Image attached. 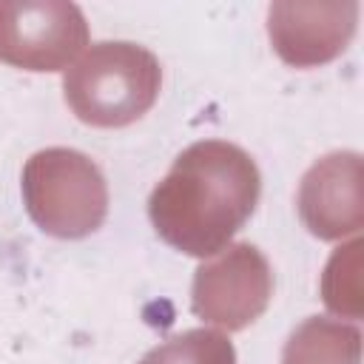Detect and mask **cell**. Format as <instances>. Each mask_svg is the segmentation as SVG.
<instances>
[{
  "label": "cell",
  "instance_id": "6da1fadb",
  "mask_svg": "<svg viewBox=\"0 0 364 364\" xmlns=\"http://www.w3.org/2000/svg\"><path fill=\"white\" fill-rule=\"evenodd\" d=\"M262 173L253 156L225 139L188 145L148 196L156 236L196 259H210L230 245L253 216Z\"/></svg>",
  "mask_w": 364,
  "mask_h": 364
},
{
  "label": "cell",
  "instance_id": "7a4b0ae2",
  "mask_svg": "<svg viewBox=\"0 0 364 364\" xmlns=\"http://www.w3.org/2000/svg\"><path fill=\"white\" fill-rule=\"evenodd\" d=\"M159 88V60L128 40L88 46L63 74L65 105L91 128H125L142 119L154 108Z\"/></svg>",
  "mask_w": 364,
  "mask_h": 364
},
{
  "label": "cell",
  "instance_id": "3957f363",
  "mask_svg": "<svg viewBox=\"0 0 364 364\" xmlns=\"http://www.w3.org/2000/svg\"><path fill=\"white\" fill-rule=\"evenodd\" d=\"M23 202L31 222L57 239L91 236L108 213L100 165L74 148H43L23 165Z\"/></svg>",
  "mask_w": 364,
  "mask_h": 364
},
{
  "label": "cell",
  "instance_id": "277c9868",
  "mask_svg": "<svg viewBox=\"0 0 364 364\" xmlns=\"http://www.w3.org/2000/svg\"><path fill=\"white\" fill-rule=\"evenodd\" d=\"M273 299V270L250 242H233L193 273L191 310L228 333L253 324Z\"/></svg>",
  "mask_w": 364,
  "mask_h": 364
},
{
  "label": "cell",
  "instance_id": "5b68a950",
  "mask_svg": "<svg viewBox=\"0 0 364 364\" xmlns=\"http://www.w3.org/2000/svg\"><path fill=\"white\" fill-rule=\"evenodd\" d=\"M88 46L80 6L65 0H0V63L23 71H63Z\"/></svg>",
  "mask_w": 364,
  "mask_h": 364
},
{
  "label": "cell",
  "instance_id": "8992f818",
  "mask_svg": "<svg viewBox=\"0 0 364 364\" xmlns=\"http://www.w3.org/2000/svg\"><path fill=\"white\" fill-rule=\"evenodd\" d=\"M358 3L279 0L267 9L273 51L293 68H316L336 60L355 34Z\"/></svg>",
  "mask_w": 364,
  "mask_h": 364
},
{
  "label": "cell",
  "instance_id": "52a82bcc",
  "mask_svg": "<svg viewBox=\"0 0 364 364\" xmlns=\"http://www.w3.org/2000/svg\"><path fill=\"white\" fill-rule=\"evenodd\" d=\"M296 208L316 239L336 242L358 233L364 228L361 156L355 151H333L316 159L301 176Z\"/></svg>",
  "mask_w": 364,
  "mask_h": 364
},
{
  "label": "cell",
  "instance_id": "ba28073f",
  "mask_svg": "<svg viewBox=\"0 0 364 364\" xmlns=\"http://www.w3.org/2000/svg\"><path fill=\"white\" fill-rule=\"evenodd\" d=\"M282 364H361V330L341 318L310 316L284 341Z\"/></svg>",
  "mask_w": 364,
  "mask_h": 364
},
{
  "label": "cell",
  "instance_id": "9c48e42d",
  "mask_svg": "<svg viewBox=\"0 0 364 364\" xmlns=\"http://www.w3.org/2000/svg\"><path fill=\"white\" fill-rule=\"evenodd\" d=\"M139 364H236V350L225 333L193 327L148 350Z\"/></svg>",
  "mask_w": 364,
  "mask_h": 364
},
{
  "label": "cell",
  "instance_id": "30bf717a",
  "mask_svg": "<svg viewBox=\"0 0 364 364\" xmlns=\"http://www.w3.org/2000/svg\"><path fill=\"white\" fill-rule=\"evenodd\" d=\"M361 239H353L350 245L338 247L321 276V299L327 304V310H333L336 316H347V318H358L361 316V282H358V270H361Z\"/></svg>",
  "mask_w": 364,
  "mask_h": 364
}]
</instances>
